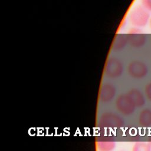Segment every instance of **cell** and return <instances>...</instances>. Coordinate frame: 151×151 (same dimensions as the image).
Masks as SVG:
<instances>
[{
    "label": "cell",
    "instance_id": "obj_7",
    "mask_svg": "<svg viewBox=\"0 0 151 151\" xmlns=\"http://www.w3.org/2000/svg\"><path fill=\"white\" fill-rule=\"evenodd\" d=\"M116 94L114 86L109 83L103 84L100 91V100L104 103H107L113 100Z\"/></svg>",
    "mask_w": 151,
    "mask_h": 151
},
{
    "label": "cell",
    "instance_id": "obj_14",
    "mask_svg": "<svg viewBox=\"0 0 151 151\" xmlns=\"http://www.w3.org/2000/svg\"><path fill=\"white\" fill-rule=\"evenodd\" d=\"M145 94L147 97V98L151 101V83H148L146 87H145Z\"/></svg>",
    "mask_w": 151,
    "mask_h": 151
},
{
    "label": "cell",
    "instance_id": "obj_3",
    "mask_svg": "<svg viewBox=\"0 0 151 151\" xmlns=\"http://www.w3.org/2000/svg\"><path fill=\"white\" fill-rule=\"evenodd\" d=\"M99 124L101 127L106 129H116L123 124V120L118 115L113 113H105L100 117Z\"/></svg>",
    "mask_w": 151,
    "mask_h": 151
},
{
    "label": "cell",
    "instance_id": "obj_4",
    "mask_svg": "<svg viewBox=\"0 0 151 151\" xmlns=\"http://www.w3.org/2000/svg\"><path fill=\"white\" fill-rule=\"evenodd\" d=\"M128 42L134 48L142 47L146 43V34L137 27L132 28L127 35Z\"/></svg>",
    "mask_w": 151,
    "mask_h": 151
},
{
    "label": "cell",
    "instance_id": "obj_15",
    "mask_svg": "<svg viewBox=\"0 0 151 151\" xmlns=\"http://www.w3.org/2000/svg\"><path fill=\"white\" fill-rule=\"evenodd\" d=\"M149 26H150V28H151V17H150V19H149Z\"/></svg>",
    "mask_w": 151,
    "mask_h": 151
},
{
    "label": "cell",
    "instance_id": "obj_6",
    "mask_svg": "<svg viewBox=\"0 0 151 151\" xmlns=\"http://www.w3.org/2000/svg\"><path fill=\"white\" fill-rule=\"evenodd\" d=\"M123 72V65L120 60L115 58L108 60L106 67L105 74L111 78H116L121 76Z\"/></svg>",
    "mask_w": 151,
    "mask_h": 151
},
{
    "label": "cell",
    "instance_id": "obj_10",
    "mask_svg": "<svg viewBox=\"0 0 151 151\" xmlns=\"http://www.w3.org/2000/svg\"><path fill=\"white\" fill-rule=\"evenodd\" d=\"M139 123L143 127H148L151 125V110L143 109L139 115Z\"/></svg>",
    "mask_w": 151,
    "mask_h": 151
},
{
    "label": "cell",
    "instance_id": "obj_17",
    "mask_svg": "<svg viewBox=\"0 0 151 151\" xmlns=\"http://www.w3.org/2000/svg\"><path fill=\"white\" fill-rule=\"evenodd\" d=\"M120 151H123V150H120Z\"/></svg>",
    "mask_w": 151,
    "mask_h": 151
},
{
    "label": "cell",
    "instance_id": "obj_12",
    "mask_svg": "<svg viewBox=\"0 0 151 151\" xmlns=\"http://www.w3.org/2000/svg\"><path fill=\"white\" fill-rule=\"evenodd\" d=\"M127 42V37H126L123 35H120L115 39L113 45V48L116 50H120L126 45Z\"/></svg>",
    "mask_w": 151,
    "mask_h": 151
},
{
    "label": "cell",
    "instance_id": "obj_5",
    "mask_svg": "<svg viewBox=\"0 0 151 151\" xmlns=\"http://www.w3.org/2000/svg\"><path fill=\"white\" fill-rule=\"evenodd\" d=\"M127 71L132 77L142 78L147 75L148 68L145 63L139 60H134L129 63L127 67Z\"/></svg>",
    "mask_w": 151,
    "mask_h": 151
},
{
    "label": "cell",
    "instance_id": "obj_9",
    "mask_svg": "<svg viewBox=\"0 0 151 151\" xmlns=\"http://www.w3.org/2000/svg\"><path fill=\"white\" fill-rule=\"evenodd\" d=\"M116 147L115 142L111 138H103L97 142L99 151H112Z\"/></svg>",
    "mask_w": 151,
    "mask_h": 151
},
{
    "label": "cell",
    "instance_id": "obj_1",
    "mask_svg": "<svg viewBox=\"0 0 151 151\" xmlns=\"http://www.w3.org/2000/svg\"><path fill=\"white\" fill-rule=\"evenodd\" d=\"M150 18L149 12L142 5L134 7L129 15L130 23L134 27L137 28L146 26L149 23Z\"/></svg>",
    "mask_w": 151,
    "mask_h": 151
},
{
    "label": "cell",
    "instance_id": "obj_8",
    "mask_svg": "<svg viewBox=\"0 0 151 151\" xmlns=\"http://www.w3.org/2000/svg\"><path fill=\"white\" fill-rule=\"evenodd\" d=\"M136 107H141L145 103V99L140 90L136 88L130 90L127 93Z\"/></svg>",
    "mask_w": 151,
    "mask_h": 151
},
{
    "label": "cell",
    "instance_id": "obj_11",
    "mask_svg": "<svg viewBox=\"0 0 151 151\" xmlns=\"http://www.w3.org/2000/svg\"><path fill=\"white\" fill-rule=\"evenodd\" d=\"M132 151H151V147L148 142H136L133 145Z\"/></svg>",
    "mask_w": 151,
    "mask_h": 151
},
{
    "label": "cell",
    "instance_id": "obj_13",
    "mask_svg": "<svg viewBox=\"0 0 151 151\" xmlns=\"http://www.w3.org/2000/svg\"><path fill=\"white\" fill-rule=\"evenodd\" d=\"M142 5L149 12H151V0H141Z\"/></svg>",
    "mask_w": 151,
    "mask_h": 151
},
{
    "label": "cell",
    "instance_id": "obj_16",
    "mask_svg": "<svg viewBox=\"0 0 151 151\" xmlns=\"http://www.w3.org/2000/svg\"><path fill=\"white\" fill-rule=\"evenodd\" d=\"M148 143H149V145H150V147H151V139H150V140L148 141Z\"/></svg>",
    "mask_w": 151,
    "mask_h": 151
},
{
    "label": "cell",
    "instance_id": "obj_2",
    "mask_svg": "<svg viewBox=\"0 0 151 151\" xmlns=\"http://www.w3.org/2000/svg\"><path fill=\"white\" fill-rule=\"evenodd\" d=\"M115 106L120 113L126 116L132 114L136 108V106L127 94L119 95L116 99Z\"/></svg>",
    "mask_w": 151,
    "mask_h": 151
}]
</instances>
